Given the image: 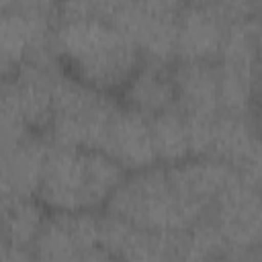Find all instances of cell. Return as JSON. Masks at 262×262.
<instances>
[{
	"instance_id": "obj_1",
	"label": "cell",
	"mask_w": 262,
	"mask_h": 262,
	"mask_svg": "<svg viewBox=\"0 0 262 262\" xmlns=\"http://www.w3.org/2000/svg\"><path fill=\"white\" fill-rule=\"evenodd\" d=\"M51 45L72 76L115 96L141 63L135 45L104 20H57Z\"/></svg>"
},
{
	"instance_id": "obj_2",
	"label": "cell",
	"mask_w": 262,
	"mask_h": 262,
	"mask_svg": "<svg viewBox=\"0 0 262 262\" xmlns=\"http://www.w3.org/2000/svg\"><path fill=\"white\" fill-rule=\"evenodd\" d=\"M125 174L98 149L49 143L37 201L47 211H102Z\"/></svg>"
},
{
	"instance_id": "obj_3",
	"label": "cell",
	"mask_w": 262,
	"mask_h": 262,
	"mask_svg": "<svg viewBox=\"0 0 262 262\" xmlns=\"http://www.w3.org/2000/svg\"><path fill=\"white\" fill-rule=\"evenodd\" d=\"M102 211L156 231H184L201 219L174 192L166 168L160 164L127 172Z\"/></svg>"
},
{
	"instance_id": "obj_4",
	"label": "cell",
	"mask_w": 262,
	"mask_h": 262,
	"mask_svg": "<svg viewBox=\"0 0 262 262\" xmlns=\"http://www.w3.org/2000/svg\"><path fill=\"white\" fill-rule=\"evenodd\" d=\"M117 106L119 100L115 94L102 92L66 70L53 88L51 119L45 137L51 145L100 149Z\"/></svg>"
},
{
	"instance_id": "obj_5",
	"label": "cell",
	"mask_w": 262,
	"mask_h": 262,
	"mask_svg": "<svg viewBox=\"0 0 262 262\" xmlns=\"http://www.w3.org/2000/svg\"><path fill=\"white\" fill-rule=\"evenodd\" d=\"M227 244V260H258L262 256L260 186L237 176L207 213Z\"/></svg>"
},
{
	"instance_id": "obj_6",
	"label": "cell",
	"mask_w": 262,
	"mask_h": 262,
	"mask_svg": "<svg viewBox=\"0 0 262 262\" xmlns=\"http://www.w3.org/2000/svg\"><path fill=\"white\" fill-rule=\"evenodd\" d=\"M33 260H111L100 246V211H49Z\"/></svg>"
},
{
	"instance_id": "obj_7",
	"label": "cell",
	"mask_w": 262,
	"mask_h": 262,
	"mask_svg": "<svg viewBox=\"0 0 262 262\" xmlns=\"http://www.w3.org/2000/svg\"><path fill=\"white\" fill-rule=\"evenodd\" d=\"M205 158L231 166L246 182L260 186V141L256 113H217L211 121Z\"/></svg>"
},
{
	"instance_id": "obj_8",
	"label": "cell",
	"mask_w": 262,
	"mask_h": 262,
	"mask_svg": "<svg viewBox=\"0 0 262 262\" xmlns=\"http://www.w3.org/2000/svg\"><path fill=\"white\" fill-rule=\"evenodd\" d=\"M176 16L156 12L141 0L127 4L111 25H115L139 51L141 61L170 68L176 61Z\"/></svg>"
},
{
	"instance_id": "obj_9",
	"label": "cell",
	"mask_w": 262,
	"mask_h": 262,
	"mask_svg": "<svg viewBox=\"0 0 262 262\" xmlns=\"http://www.w3.org/2000/svg\"><path fill=\"white\" fill-rule=\"evenodd\" d=\"M100 246L111 260H180L182 231L143 229L100 211Z\"/></svg>"
},
{
	"instance_id": "obj_10",
	"label": "cell",
	"mask_w": 262,
	"mask_h": 262,
	"mask_svg": "<svg viewBox=\"0 0 262 262\" xmlns=\"http://www.w3.org/2000/svg\"><path fill=\"white\" fill-rule=\"evenodd\" d=\"M164 168L174 192L201 217L209 213L215 199L239 176L237 170L213 158H188Z\"/></svg>"
},
{
	"instance_id": "obj_11",
	"label": "cell",
	"mask_w": 262,
	"mask_h": 262,
	"mask_svg": "<svg viewBox=\"0 0 262 262\" xmlns=\"http://www.w3.org/2000/svg\"><path fill=\"white\" fill-rule=\"evenodd\" d=\"M98 151L106 154L125 172H137L158 164L147 117L123 106L121 102L108 121Z\"/></svg>"
},
{
	"instance_id": "obj_12",
	"label": "cell",
	"mask_w": 262,
	"mask_h": 262,
	"mask_svg": "<svg viewBox=\"0 0 262 262\" xmlns=\"http://www.w3.org/2000/svg\"><path fill=\"white\" fill-rule=\"evenodd\" d=\"M229 25L219 12L188 2L176 16V61H217Z\"/></svg>"
},
{
	"instance_id": "obj_13",
	"label": "cell",
	"mask_w": 262,
	"mask_h": 262,
	"mask_svg": "<svg viewBox=\"0 0 262 262\" xmlns=\"http://www.w3.org/2000/svg\"><path fill=\"white\" fill-rule=\"evenodd\" d=\"M49 141L43 133L0 143V192L29 199L37 196Z\"/></svg>"
},
{
	"instance_id": "obj_14",
	"label": "cell",
	"mask_w": 262,
	"mask_h": 262,
	"mask_svg": "<svg viewBox=\"0 0 262 262\" xmlns=\"http://www.w3.org/2000/svg\"><path fill=\"white\" fill-rule=\"evenodd\" d=\"M53 18L0 12V82L31 55L51 47Z\"/></svg>"
},
{
	"instance_id": "obj_15",
	"label": "cell",
	"mask_w": 262,
	"mask_h": 262,
	"mask_svg": "<svg viewBox=\"0 0 262 262\" xmlns=\"http://www.w3.org/2000/svg\"><path fill=\"white\" fill-rule=\"evenodd\" d=\"M170 74L180 113L215 115L221 111L217 61H174Z\"/></svg>"
},
{
	"instance_id": "obj_16",
	"label": "cell",
	"mask_w": 262,
	"mask_h": 262,
	"mask_svg": "<svg viewBox=\"0 0 262 262\" xmlns=\"http://www.w3.org/2000/svg\"><path fill=\"white\" fill-rule=\"evenodd\" d=\"M170 68L141 61L139 68L131 74V78L117 92V100L123 106L135 111L147 119L174 108L176 106V90H174Z\"/></svg>"
},
{
	"instance_id": "obj_17",
	"label": "cell",
	"mask_w": 262,
	"mask_h": 262,
	"mask_svg": "<svg viewBox=\"0 0 262 262\" xmlns=\"http://www.w3.org/2000/svg\"><path fill=\"white\" fill-rule=\"evenodd\" d=\"M156 162L160 166H172L190 158L186 121L178 106L154 115L147 119Z\"/></svg>"
},
{
	"instance_id": "obj_18",
	"label": "cell",
	"mask_w": 262,
	"mask_h": 262,
	"mask_svg": "<svg viewBox=\"0 0 262 262\" xmlns=\"http://www.w3.org/2000/svg\"><path fill=\"white\" fill-rule=\"evenodd\" d=\"M47 209L37 201V196L29 199H16L10 207L6 227H4V239L18 248L25 250L33 256V244L45 223Z\"/></svg>"
},
{
	"instance_id": "obj_19",
	"label": "cell",
	"mask_w": 262,
	"mask_h": 262,
	"mask_svg": "<svg viewBox=\"0 0 262 262\" xmlns=\"http://www.w3.org/2000/svg\"><path fill=\"white\" fill-rule=\"evenodd\" d=\"M131 2L135 0H61L55 14V23L82 18L113 23V18Z\"/></svg>"
},
{
	"instance_id": "obj_20",
	"label": "cell",
	"mask_w": 262,
	"mask_h": 262,
	"mask_svg": "<svg viewBox=\"0 0 262 262\" xmlns=\"http://www.w3.org/2000/svg\"><path fill=\"white\" fill-rule=\"evenodd\" d=\"M219 12L229 23L252 18L260 14V0H190Z\"/></svg>"
},
{
	"instance_id": "obj_21",
	"label": "cell",
	"mask_w": 262,
	"mask_h": 262,
	"mask_svg": "<svg viewBox=\"0 0 262 262\" xmlns=\"http://www.w3.org/2000/svg\"><path fill=\"white\" fill-rule=\"evenodd\" d=\"M61 0H16L12 12H20L27 16H43V18H53L57 14Z\"/></svg>"
},
{
	"instance_id": "obj_22",
	"label": "cell",
	"mask_w": 262,
	"mask_h": 262,
	"mask_svg": "<svg viewBox=\"0 0 262 262\" xmlns=\"http://www.w3.org/2000/svg\"><path fill=\"white\" fill-rule=\"evenodd\" d=\"M147 8L156 12H166V14H178L190 0H141Z\"/></svg>"
},
{
	"instance_id": "obj_23",
	"label": "cell",
	"mask_w": 262,
	"mask_h": 262,
	"mask_svg": "<svg viewBox=\"0 0 262 262\" xmlns=\"http://www.w3.org/2000/svg\"><path fill=\"white\" fill-rule=\"evenodd\" d=\"M0 260H33V256L25 250H18L14 246H10L6 239L0 237Z\"/></svg>"
},
{
	"instance_id": "obj_24",
	"label": "cell",
	"mask_w": 262,
	"mask_h": 262,
	"mask_svg": "<svg viewBox=\"0 0 262 262\" xmlns=\"http://www.w3.org/2000/svg\"><path fill=\"white\" fill-rule=\"evenodd\" d=\"M18 196H10V194H2L0 192V237L4 239V227H6V219H8V213H10V207L12 203L16 201Z\"/></svg>"
}]
</instances>
